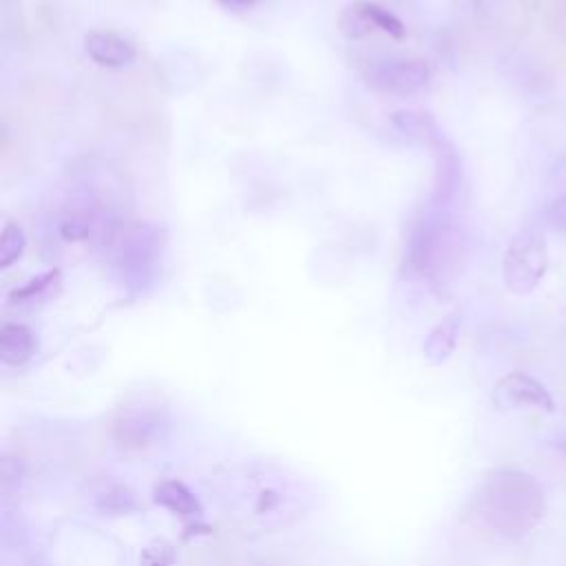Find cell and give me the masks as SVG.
I'll list each match as a JSON object with an SVG mask.
<instances>
[{
  "instance_id": "6",
  "label": "cell",
  "mask_w": 566,
  "mask_h": 566,
  "mask_svg": "<svg viewBox=\"0 0 566 566\" xmlns=\"http://www.w3.org/2000/svg\"><path fill=\"white\" fill-rule=\"evenodd\" d=\"M493 405L497 409H517V407H537L546 413L555 411V400L551 391L533 376L524 371H511L502 376L493 387Z\"/></svg>"
},
{
  "instance_id": "1",
  "label": "cell",
  "mask_w": 566,
  "mask_h": 566,
  "mask_svg": "<svg viewBox=\"0 0 566 566\" xmlns=\"http://www.w3.org/2000/svg\"><path fill=\"white\" fill-rule=\"evenodd\" d=\"M475 513L495 533L504 537H522L542 520L544 495L528 473L497 469L480 484Z\"/></svg>"
},
{
  "instance_id": "20",
  "label": "cell",
  "mask_w": 566,
  "mask_h": 566,
  "mask_svg": "<svg viewBox=\"0 0 566 566\" xmlns=\"http://www.w3.org/2000/svg\"><path fill=\"white\" fill-rule=\"evenodd\" d=\"M22 475V464H20V458H4L2 460V486L9 489L11 482H18Z\"/></svg>"
},
{
  "instance_id": "9",
  "label": "cell",
  "mask_w": 566,
  "mask_h": 566,
  "mask_svg": "<svg viewBox=\"0 0 566 566\" xmlns=\"http://www.w3.org/2000/svg\"><path fill=\"white\" fill-rule=\"evenodd\" d=\"M153 497L159 506L168 509L172 515H179L188 524L197 526L203 517V506L199 497L179 480H161L155 486Z\"/></svg>"
},
{
  "instance_id": "19",
  "label": "cell",
  "mask_w": 566,
  "mask_h": 566,
  "mask_svg": "<svg viewBox=\"0 0 566 566\" xmlns=\"http://www.w3.org/2000/svg\"><path fill=\"white\" fill-rule=\"evenodd\" d=\"M548 219L555 230L566 234V192L553 201V206L548 210Z\"/></svg>"
},
{
  "instance_id": "3",
  "label": "cell",
  "mask_w": 566,
  "mask_h": 566,
  "mask_svg": "<svg viewBox=\"0 0 566 566\" xmlns=\"http://www.w3.org/2000/svg\"><path fill=\"white\" fill-rule=\"evenodd\" d=\"M460 234L453 226L422 221L409 239L407 263L413 272L431 279H444L453 272V261L460 256Z\"/></svg>"
},
{
  "instance_id": "5",
  "label": "cell",
  "mask_w": 566,
  "mask_h": 566,
  "mask_svg": "<svg viewBox=\"0 0 566 566\" xmlns=\"http://www.w3.org/2000/svg\"><path fill=\"white\" fill-rule=\"evenodd\" d=\"M168 427L161 409L153 407H126L113 420V440L122 449L139 451L155 444Z\"/></svg>"
},
{
  "instance_id": "12",
  "label": "cell",
  "mask_w": 566,
  "mask_h": 566,
  "mask_svg": "<svg viewBox=\"0 0 566 566\" xmlns=\"http://www.w3.org/2000/svg\"><path fill=\"white\" fill-rule=\"evenodd\" d=\"M391 126L411 142L424 144L427 148L442 135L431 113L420 108H402L391 115Z\"/></svg>"
},
{
  "instance_id": "11",
  "label": "cell",
  "mask_w": 566,
  "mask_h": 566,
  "mask_svg": "<svg viewBox=\"0 0 566 566\" xmlns=\"http://www.w3.org/2000/svg\"><path fill=\"white\" fill-rule=\"evenodd\" d=\"M458 334H460V316L449 314L444 316L424 338L422 343V354L431 365H442L451 358L458 345Z\"/></svg>"
},
{
  "instance_id": "4",
  "label": "cell",
  "mask_w": 566,
  "mask_h": 566,
  "mask_svg": "<svg viewBox=\"0 0 566 566\" xmlns=\"http://www.w3.org/2000/svg\"><path fill=\"white\" fill-rule=\"evenodd\" d=\"M363 77L380 93L407 97L429 84L431 69L420 57H387L371 62L363 71Z\"/></svg>"
},
{
  "instance_id": "18",
  "label": "cell",
  "mask_w": 566,
  "mask_h": 566,
  "mask_svg": "<svg viewBox=\"0 0 566 566\" xmlns=\"http://www.w3.org/2000/svg\"><path fill=\"white\" fill-rule=\"evenodd\" d=\"M91 232V221L80 214V212H73L69 214L62 223H60V234L66 239V241H82L86 239Z\"/></svg>"
},
{
  "instance_id": "17",
  "label": "cell",
  "mask_w": 566,
  "mask_h": 566,
  "mask_svg": "<svg viewBox=\"0 0 566 566\" xmlns=\"http://www.w3.org/2000/svg\"><path fill=\"white\" fill-rule=\"evenodd\" d=\"M99 506H102V511H108V513H126V511L135 509V497L130 495V491L117 486V489L106 491L99 497Z\"/></svg>"
},
{
  "instance_id": "13",
  "label": "cell",
  "mask_w": 566,
  "mask_h": 566,
  "mask_svg": "<svg viewBox=\"0 0 566 566\" xmlns=\"http://www.w3.org/2000/svg\"><path fill=\"white\" fill-rule=\"evenodd\" d=\"M338 31L347 40H363L369 33L378 31L371 15L369 0H356L347 4L338 15Z\"/></svg>"
},
{
  "instance_id": "16",
  "label": "cell",
  "mask_w": 566,
  "mask_h": 566,
  "mask_svg": "<svg viewBox=\"0 0 566 566\" xmlns=\"http://www.w3.org/2000/svg\"><path fill=\"white\" fill-rule=\"evenodd\" d=\"M175 551L166 539H153L142 548L139 566H172Z\"/></svg>"
},
{
  "instance_id": "15",
  "label": "cell",
  "mask_w": 566,
  "mask_h": 566,
  "mask_svg": "<svg viewBox=\"0 0 566 566\" xmlns=\"http://www.w3.org/2000/svg\"><path fill=\"white\" fill-rule=\"evenodd\" d=\"M27 250V234L22 226L7 221L0 232V270H9L15 265Z\"/></svg>"
},
{
  "instance_id": "8",
  "label": "cell",
  "mask_w": 566,
  "mask_h": 566,
  "mask_svg": "<svg viewBox=\"0 0 566 566\" xmlns=\"http://www.w3.org/2000/svg\"><path fill=\"white\" fill-rule=\"evenodd\" d=\"M429 150L433 153L436 159V179H433V192H431V203L433 206H442L447 203L455 190H458V181H460V159L453 150V146L447 142L444 135H440Z\"/></svg>"
},
{
  "instance_id": "2",
  "label": "cell",
  "mask_w": 566,
  "mask_h": 566,
  "mask_svg": "<svg viewBox=\"0 0 566 566\" xmlns=\"http://www.w3.org/2000/svg\"><path fill=\"white\" fill-rule=\"evenodd\" d=\"M548 270V245L535 228H522L513 234L502 259V279L515 296L531 294Z\"/></svg>"
},
{
  "instance_id": "21",
  "label": "cell",
  "mask_w": 566,
  "mask_h": 566,
  "mask_svg": "<svg viewBox=\"0 0 566 566\" xmlns=\"http://www.w3.org/2000/svg\"><path fill=\"white\" fill-rule=\"evenodd\" d=\"M221 7H226L228 11H248L252 7H256L261 0H217Z\"/></svg>"
},
{
  "instance_id": "7",
  "label": "cell",
  "mask_w": 566,
  "mask_h": 566,
  "mask_svg": "<svg viewBox=\"0 0 566 566\" xmlns=\"http://www.w3.org/2000/svg\"><path fill=\"white\" fill-rule=\"evenodd\" d=\"M84 51L97 64L106 69L128 66L137 57L135 44L117 31L93 29L84 35Z\"/></svg>"
},
{
  "instance_id": "10",
  "label": "cell",
  "mask_w": 566,
  "mask_h": 566,
  "mask_svg": "<svg viewBox=\"0 0 566 566\" xmlns=\"http://www.w3.org/2000/svg\"><path fill=\"white\" fill-rule=\"evenodd\" d=\"M38 352V336L22 323H4L0 329V360L9 367L29 363Z\"/></svg>"
},
{
  "instance_id": "14",
  "label": "cell",
  "mask_w": 566,
  "mask_h": 566,
  "mask_svg": "<svg viewBox=\"0 0 566 566\" xmlns=\"http://www.w3.org/2000/svg\"><path fill=\"white\" fill-rule=\"evenodd\" d=\"M60 283V270H49V272H42L38 276H33L31 281H27L24 285L15 287L11 294H9V301L11 303H33V301H42L44 296H49Z\"/></svg>"
}]
</instances>
